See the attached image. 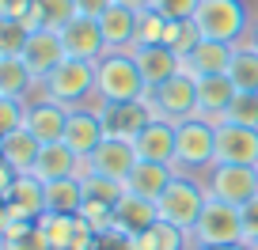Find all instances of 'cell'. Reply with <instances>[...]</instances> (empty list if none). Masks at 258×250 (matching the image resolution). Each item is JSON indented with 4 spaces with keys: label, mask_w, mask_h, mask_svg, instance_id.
Returning <instances> with one entry per match:
<instances>
[{
    "label": "cell",
    "mask_w": 258,
    "mask_h": 250,
    "mask_svg": "<svg viewBox=\"0 0 258 250\" xmlns=\"http://www.w3.org/2000/svg\"><path fill=\"white\" fill-rule=\"evenodd\" d=\"M95 95L99 103H133L148 95V84L129 49H110L95 61Z\"/></svg>",
    "instance_id": "6da1fadb"
},
{
    "label": "cell",
    "mask_w": 258,
    "mask_h": 250,
    "mask_svg": "<svg viewBox=\"0 0 258 250\" xmlns=\"http://www.w3.org/2000/svg\"><path fill=\"white\" fill-rule=\"evenodd\" d=\"M38 84H42V99H53V103L76 110V106H84L88 99H95V61L64 57L61 65Z\"/></svg>",
    "instance_id": "7a4b0ae2"
},
{
    "label": "cell",
    "mask_w": 258,
    "mask_h": 250,
    "mask_svg": "<svg viewBox=\"0 0 258 250\" xmlns=\"http://www.w3.org/2000/svg\"><path fill=\"white\" fill-rule=\"evenodd\" d=\"M194 27L202 31V38L239 46L243 34H250L254 23H250V12L243 0H202L194 12Z\"/></svg>",
    "instance_id": "3957f363"
},
{
    "label": "cell",
    "mask_w": 258,
    "mask_h": 250,
    "mask_svg": "<svg viewBox=\"0 0 258 250\" xmlns=\"http://www.w3.org/2000/svg\"><path fill=\"white\" fill-rule=\"evenodd\" d=\"M243 242V212L239 205H228L220 197H209L190 231V250H205V246H232Z\"/></svg>",
    "instance_id": "277c9868"
},
{
    "label": "cell",
    "mask_w": 258,
    "mask_h": 250,
    "mask_svg": "<svg viewBox=\"0 0 258 250\" xmlns=\"http://www.w3.org/2000/svg\"><path fill=\"white\" fill-rule=\"evenodd\" d=\"M217 163V125L205 118H186L175 125V171H202Z\"/></svg>",
    "instance_id": "5b68a950"
},
{
    "label": "cell",
    "mask_w": 258,
    "mask_h": 250,
    "mask_svg": "<svg viewBox=\"0 0 258 250\" xmlns=\"http://www.w3.org/2000/svg\"><path fill=\"white\" fill-rule=\"evenodd\" d=\"M205 201H209L205 182L175 175V182H171L160 194V201H156V212H160V220H167V224L182 227V231L190 235L194 224H198V216H202V209H205Z\"/></svg>",
    "instance_id": "8992f818"
},
{
    "label": "cell",
    "mask_w": 258,
    "mask_h": 250,
    "mask_svg": "<svg viewBox=\"0 0 258 250\" xmlns=\"http://www.w3.org/2000/svg\"><path fill=\"white\" fill-rule=\"evenodd\" d=\"M38 227L46 235L49 250H99V242H103V235L80 212H42Z\"/></svg>",
    "instance_id": "52a82bcc"
},
{
    "label": "cell",
    "mask_w": 258,
    "mask_h": 250,
    "mask_svg": "<svg viewBox=\"0 0 258 250\" xmlns=\"http://www.w3.org/2000/svg\"><path fill=\"white\" fill-rule=\"evenodd\" d=\"M99 114H103L106 137H118V140H133L148 121H160L152 88H148L145 99H133V103H103V106H99Z\"/></svg>",
    "instance_id": "ba28073f"
},
{
    "label": "cell",
    "mask_w": 258,
    "mask_h": 250,
    "mask_svg": "<svg viewBox=\"0 0 258 250\" xmlns=\"http://www.w3.org/2000/svg\"><path fill=\"white\" fill-rule=\"evenodd\" d=\"M156 99V110H160V121H186V118H198V76L194 72H175L167 84L152 88Z\"/></svg>",
    "instance_id": "9c48e42d"
},
{
    "label": "cell",
    "mask_w": 258,
    "mask_h": 250,
    "mask_svg": "<svg viewBox=\"0 0 258 250\" xmlns=\"http://www.w3.org/2000/svg\"><path fill=\"white\" fill-rule=\"evenodd\" d=\"M205 190H209V197H220V201L243 209L258 194V171L239 167V163H213L205 175Z\"/></svg>",
    "instance_id": "30bf717a"
},
{
    "label": "cell",
    "mask_w": 258,
    "mask_h": 250,
    "mask_svg": "<svg viewBox=\"0 0 258 250\" xmlns=\"http://www.w3.org/2000/svg\"><path fill=\"white\" fill-rule=\"evenodd\" d=\"M64 57H69V49H64L61 31H53V27L31 31V38H27V49H23V61L31 65L34 80H46V76L53 72L57 65H61Z\"/></svg>",
    "instance_id": "8fae6325"
},
{
    "label": "cell",
    "mask_w": 258,
    "mask_h": 250,
    "mask_svg": "<svg viewBox=\"0 0 258 250\" xmlns=\"http://www.w3.org/2000/svg\"><path fill=\"white\" fill-rule=\"evenodd\" d=\"M137 159H141V155H137V148H133V140L106 137L84 163H88V171H95V175H106V178H118V182H125L129 171L137 167Z\"/></svg>",
    "instance_id": "7c38bea8"
},
{
    "label": "cell",
    "mask_w": 258,
    "mask_h": 250,
    "mask_svg": "<svg viewBox=\"0 0 258 250\" xmlns=\"http://www.w3.org/2000/svg\"><path fill=\"white\" fill-rule=\"evenodd\" d=\"M106 140V125H103V114L95 106H76L69 114V125H64V144L73 148L76 155L88 159L99 144Z\"/></svg>",
    "instance_id": "4fadbf2b"
},
{
    "label": "cell",
    "mask_w": 258,
    "mask_h": 250,
    "mask_svg": "<svg viewBox=\"0 0 258 250\" xmlns=\"http://www.w3.org/2000/svg\"><path fill=\"white\" fill-rule=\"evenodd\" d=\"M217 163L258 167V129H250V125H217Z\"/></svg>",
    "instance_id": "5bb4252c"
},
{
    "label": "cell",
    "mask_w": 258,
    "mask_h": 250,
    "mask_svg": "<svg viewBox=\"0 0 258 250\" xmlns=\"http://www.w3.org/2000/svg\"><path fill=\"white\" fill-rule=\"evenodd\" d=\"M160 220V212H156V201H148V197L141 194H121V201L114 205V231L110 235H125V239H137V235H145L148 227Z\"/></svg>",
    "instance_id": "9a60e30c"
},
{
    "label": "cell",
    "mask_w": 258,
    "mask_h": 250,
    "mask_svg": "<svg viewBox=\"0 0 258 250\" xmlns=\"http://www.w3.org/2000/svg\"><path fill=\"white\" fill-rule=\"evenodd\" d=\"M61 38H64L69 57H80V61H99L103 53H110V49H106V38H103V27L91 16H76L73 23H64Z\"/></svg>",
    "instance_id": "2e32d148"
},
{
    "label": "cell",
    "mask_w": 258,
    "mask_h": 250,
    "mask_svg": "<svg viewBox=\"0 0 258 250\" xmlns=\"http://www.w3.org/2000/svg\"><path fill=\"white\" fill-rule=\"evenodd\" d=\"M129 53H133V61H137V68H141L148 88H160V84H167L175 72H182V57L171 46H163V42H156V46H137V49H129Z\"/></svg>",
    "instance_id": "e0dca14e"
},
{
    "label": "cell",
    "mask_w": 258,
    "mask_h": 250,
    "mask_svg": "<svg viewBox=\"0 0 258 250\" xmlns=\"http://www.w3.org/2000/svg\"><path fill=\"white\" fill-rule=\"evenodd\" d=\"M88 171V163H84V155H76L73 148L64 144V140H57V144H42L38 159H34V175L42 178V182H61V178H76Z\"/></svg>",
    "instance_id": "ac0fdd59"
},
{
    "label": "cell",
    "mask_w": 258,
    "mask_h": 250,
    "mask_svg": "<svg viewBox=\"0 0 258 250\" xmlns=\"http://www.w3.org/2000/svg\"><path fill=\"white\" fill-rule=\"evenodd\" d=\"M69 114H73L69 106L53 103V99H38V103L27 106V121H23V125L42 140V144H57V140H64Z\"/></svg>",
    "instance_id": "d6986e66"
},
{
    "label": "cell",
    "mask_w": 258,
    "mask_h": 250,
    "mask_svg": "<svg viewBox=\"0 0 258 250\" xmlns=\"http://www.w3.org/2000/svg\"><path fill=\"white\" fill-rule=\"evenodd\" d=\"M235 84L228 72L220 76H198V118L213 121V125H220V118H224L228 103L235 99Z\"/></svg>",
    "instance_id": "ffe728a7"
},
{
    "label": "cell",
    "mask_w": 258,
    "mask_h": 250,
    "mask_svg": "<svg viewBox=\"0 0 258 250\" xmlns=\"http://www.w3.org/2000/svg\"><path fill=\"white\" fill-rule=\"evenodd\" d=\"M0 197H4V209L19 212V216L38 220L42 212H46V182H42L38 175H16V182Z\"/></svg>",
    "instance_id": "44dd1931"
},
{
    "label": "cell",
    "mask_w": 258,
    "mask_h": 250,
    "mask_svg": "<svg viewBox=\"0 0 258 250\" xmlns=\"http://www.w3.org/2000/svg\"><path fill=\"white\" fill-rule=\"evenodd\" d=\"M137 16H141V8H129V4H118V0L99 16L106 49H133V42H137Z\"/></svg>",
    "instance_id": "7402d4cb"
},
{
    "label": "cell",
    "mask_w": 258,
    "mask_h": 250,
    "mask_svg": "<svg viewBox=\"0 0 258 250\" xmlns=\"http://www.w3.org/2000/svg\"><path fill=\"white\" fill-rule=\"evenodd\" d=\"M38 152H42V140L27 125L23 129H12V133H0V159L8 163L16 175H34Z\"/></svg>",
    "instance_id": "603a6c76"
},
{
    "label": "cell",
    "mask_w": 258,
    "mask_h": 250,
    "mask_svg": "<svg viewBox=\"0 0 258 250\" xmlns=\"http://www.w3.org/2000/svg\"><path fill=\"white\" fill-rule=\"evenodd\" d=\"M133 148H137L141 159L171 163L175 167V121H148L145 129L133 137Z\"/></svg>",
    "instance_id": "cb8c5ba5"
},
{
    "label": "cell",
    "mask_w": 258,
    "mask_h": 250,
    "mask_svg": "<svg viewBox=\"0 0 258 250\" xmlns=\"http://www.w3.org/2000/svg\"><path fill=\"white\" fill-rule=\"evenodd\" d=\"M175 175H178V171L171 167V163L137 159V167L129 171V178H125V190H129V194L148 197V201H160V194L167 190L171 182H175Z\"/></svg>",
    "instance_id": "d4e9b609"
},
{
    "label": "cell",
    "mask_w": 258,
    "mask_h": 250,
    "mask_svg": "<svg viewBox=\"0 0 258 250\" xmlns=\"http://www.w3.org/2000/svg\"><path fill=\"white\" fill-rule=\"evenodd\" d=\"M232 61H235V46H232V42L202 38V42H198V49L182 61V68H186V72H194V76H220V72L232 68Z\"/></svg>",
    "instance_id": "484cf974"
},
{
    "label": "cell",
    "mask_w": 258,
    "mask_h": 250,
    "mask_svg": "<svg viewBox=\"0 0 258 250\" xmlns=\"http://www.w3.org/2000/svg\"><path fill=\"white\" fill-rule=\"evenodd\" d=\"M80 16V8H76V0H34L31 16L23 19L27 31H42V27H53V31H61L64 23H73V19Z\"/></svg>",
    "instance_id": "4316f807"
},
{
    "label": "cell",
    "mask_w": 258,
    "mask_h": 250,
    "mask_svg": "<svg viewBox=\"0 0 258 250\" xmlns=\"http://www.w3.org/2000/svg\"><path fill=\"white\" fill-rule=\"evenodd\" d=\"M88 194H84V175L46 182V212H80Z\"/></svg>",
    "instance_id": "83f0119b"
},
{
    "label": "cell",
    "mask_w": 258,
    "mask_h": 250,
    "mask_svg": "<svg viewBox=\"0 0 258 250\" xmlns=\"http://www.w3.org/2000/svg\"><path fill=\"white\" fill-rule=\"evenodd\" d=\"M133 250H190V235L167 220H156L145 235L133 239Z\"/></svg>",
    "instance_id": "f1b7e54d"
},
{
    "label": "cell",
    "mask_w": 258,
    "mask_h": 250,
    "mask_svg": "<svg viewBox=\"0 0 258 250\" xmlns=\"http://www.w3.org/2000/svg\"><path fill=\"white\" fill-rule=\"evenodd\" d=\"M31 84L38 80L23 57H0V99H23Z\"/></svg>",
    "instance_id": "f546056e"
},
{
    "label": "cell",
    "mask_w": 258,
    "mask_h": 250,
    "mask_svg": "<svg viewBox=\"0 0 258 250\" xmlns=\"http://www.w3.org/2000/svg\"><path fill=\"white\" fill-rule=\"evenodd\" d=\"M228 76H232V84L239 91H258V49L250 46H235V61H232V68H228Z\"/></svg>",
    "instance_id": "4dcf8cb0"
},
{
    "label": "cell",
    "mask_w": 258,
    "mask_h": 250,
    "mask_svg": "<svg viewBox=\"0 0 258 250\" xmlns=\"http://www.w3.org/2000/svg\"><path fill=\"white\" fill-rule=\"evenodd\" d=\"M198 42H202V31L194 27V19H171L167 23V34H163V46H171L178 57H190L194 49H198Z\"/></svg>",
    "instance_id": "1f68e13d"
},
{
    "label": "cell",
    "mask_w": 258,
    "mask_h": 250,
    "mask_svg": "<svg viewBox=\"0 0 258 250\" xmlns=\"http://www.w3.org/2000/svg\"><path fill=\"white\" fill-rule=\"evenodd\" d=\"M220 125H250V129H258V91H235Z\"/></svg>",
    "instance_id": "d6a6232c"
},
{
    "label": "cell",
    "mask_w": 258,
    "mask_h": 250,
    "mask_svg": "<svg viewBox=\"0 0 258 250\" xmlns=\"http://www.w3.org/2000/svg\"><path fill=\"white\" fill-rule=\"evenodd\" d=\"M84 194H88V201L118 205L121 194H125V182H118V178H106V175H95V171H84Z\"/></svg>",
    "instance_id": "836d02e7"
},
{
    "label": "cell",
    "mask_w": 258,
    "mask_h": 250,
    "mask_svg": "<svg viewBox=\"0 0 258 250\" xmlns=\"http://www.w3.org/2000/svg\"><path fill=\"white\" fill-rule=\"evenodd\" d=\"M167 23H171V19H163L156 8H141V16H137V42H133V49H137V46H156V42H163Z\"/></svg>",
    "instance_id": "e575fe53"
},
{
    "label": "cell",
    "mask_w": 258,
    "mask_h": 250,
    "mask_svg": "<svg viewBox=\"0 0 258 250\" xmlns=\"http://www.w3.org/2000/svg\"><path fill=\"white\" fill-rule=\"evenodd\" d=\"M27 23H16V19H0V57H23L27 49Z\"/></svg>",
    "instance_id": "d590c367"
},
{
    "label": "cell",
    "mask_w": 258,
    "mask_h": 250,
    "mask_svg": "<svg viewBox=\"0 0 258 250\" xmlns=\"http://www.w3.org/2000/svg\"><path fill=\"white\" fill-rule=\"evenodd\" d=\"M0 250H49L46 235H42V227H27L23 235H12V239H0Z\"/></svg>",
    "instance_id": "8d00e7d4"
},
{
    "label": "cell",
    "mask_w": 258,
    "mask_h": 250,
    "mask_svg": "<svg viewBox=\"0 0 258 250\" xmlns=\"http://www.w3.org/2000/svg\"><path fill=\"white\" fill-rule=\"evenodd\" d=\"M23 121H27V106H23V99H0V133L23 129Z\"/></svg>",
    "instance_id": "74e56055"
},
{
    "label": "cell",
    "mask_w": 258,
    "mask_h": 250,
    "mask_svg": "<svg viewBox=\"0 0 258 250\" xmlns=\"http://www.w3.org/2000/svg\"><path fill=\"white\" fill-rule=\"evenodd\" d=\"M202 0H148V8H156L163 19H194Z\"/></svg>",
    "instance_id": "f35d334b"
},
{
    "label": "cell",
    "mask_w": 258,
    "mask_h": 250,
    "mask_svg": "<svg viewBox=\"0 0 258 250\" xmlns=\"http://www.w3.org/2000/svg\"><path fill=\"white\" fill-rule=\"evenodd\" d=\"M239 212H243V242L250 246V242H258V194L250 197Z\"/></svg>",
    "instance_id": "ab89813d"
},
{
    "label": "cell",
    "mask_w": 258,
    "mask_h": 250,
    "mask_svg": "<svg viewBox=\"0 0 258 250\" xmlns=\"http://www.w3.org/2000/svg\"><path fill=\"white\" fill-rule=\"evenodd\" d=\"M34 0H0V19H16V23H23L27 16H31Z\"/></svg>",
    "instance_id": "60d3db41"
},
{
    "label": "cell",
    "mask_w": 258,
    "mask_h": 250,
    "mask_svg": "<svg viewBox=\"0 0 258 250\" xmlns=\"http://www.w3.org/2000/svg\"><path fill=\"white\" fill-rule=\"evenodd\" d=\"M114 0H76V8H80V16H91V19H99L106 8H110Z\"/></svg>",
    "instance_id": "b9f144b4"
},
{
    "label": "cell",
    "mask_w": 258,
    "mask_h": 250,
    "mask_svg": "<svg viewBox=\"0 0 258 250\" xmlns=\"http://www.w3.org/2000/svg\"><path fill=\"white\" fill-rule=\"evenodd\" d=\"M205 250H250L247 242H232V246H205Z\"/></svg>",
    "instance_id": "7bdbcfd3"
},
{
    "label": "cell",
    "mask_w": 258,
    "mask_h": 250,
    "mask_svg": "<svg viewBox=\"0 0 258 250\" xmlns=\"http://www.w3.org/2000/svg\"><path fill=\"white\" fill-rule=\"evenodd\" d=\"M118 4H129V8H148V0H118Z\"/></svg>",
    "instance_id": "ee69618b"
},
{
    "label": "cell",
    "mask_w": 258,
    "mask_h": 250,
    "mask_svg": "<svg viewBox=\"0 0 258 250\" xmlns=\"http://www.w3.org/2000/svg\"><path fill=\"white\" fill-rule=\"evenodd\" d=\"M247 38H250V46L258 49V19H254V27H250V34H247Z\"/></svg>",
    "instance_id": "f6af8a7d"
},
{
    "label": "cell",
    "mask_w": 258,
    "mask_h": 250,
    "mask_svg": "<svg viewBox=\"0 0 258 250\" xmlns=\"http://www.w3.org/2000/svg\"><path fill=\"white\" fill-rule=\"evenodd\" d=\"M250 250H258V242H250Z\"/></svg>",
    "instance_id": "bcb514c9"
},
{
    "label": "cell",
    "mask_w": 258,
    "mask_h": 250,
    "mask_svg": "<svg viewBox=\"0 0 258 250\" xmlns=\"http://www.w3.org/2000/svg\"><path fill=\"white\" fill-rule=\"evenodd\" d=\"M254 171H258V167H254Z\"/></svg>",
    "instance_id": "7dc6e473"
}]
</instances>
